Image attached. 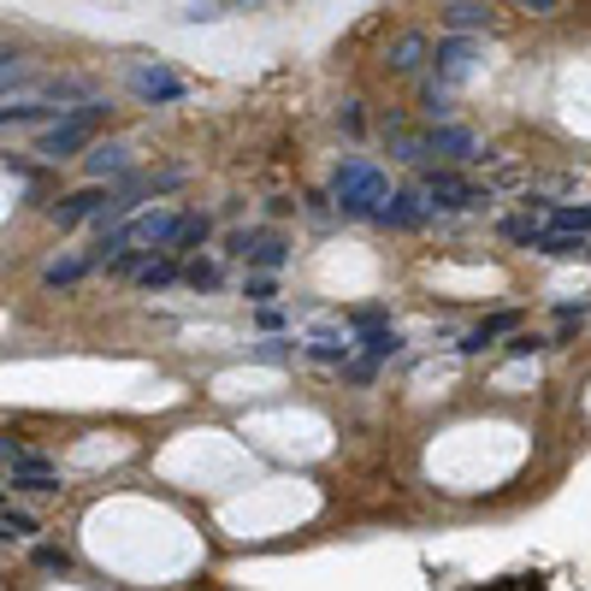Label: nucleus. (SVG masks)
<instances>
[{"instance_id": "obj_31", "label": "nucleus", "mask_w": 591, "mask_h": 591, "mask_svg": "<svg viewBox=\"0 0 591 591\" xmlns=\"http://www.w3.org/2000/svg\"><path fill=\"white\" fill-rule=\"evenodd\" d=\"M521 12H532V19H551V12H562V0H521Z\"/></svg>"}, {"instance_id": "obj_4", "label": "nucleus", "mask_w": 591, "mask_h": 591, "mask_svg": "<svg viewBox=\"0 0 591 591\" xmlns=\"http://www.w3.org/2000/svg\"><path fill=\"white\" fill-rule=\"evenodd\" d=\"M178 225H184V213H172V208H149V213H137V220H131V225H119V231H125V243H131V249L166 255V243L178 237Z\"/></svg>"}, {"instance_id": "obj_16", "label": "nucleus", "mask_w": 591, "mask_h": 591, "mask_svg": "<svg viewBox=\"0 0 591 591\" xmlns=\"http://www.w3.org/2000/svg\"><path fill=\"white\" fill-rule=\"evenodd\" d=\"M208 237H213V220H208V213H184V225H178V237L166 243V255H196Z\"/></svg>"}, {"instance_id": "obj_26", "label": "nucleus", "mask_w": 591, "mask_h": 591, "mask_svg": "<svg viewBox=\"0 0 591 591\" xmlns=\"http://www.w3.org/2000/svg\"><path fill=\"white\" fill-rule=\"evenodd\" d=\"M36 532V521L24 509H0V539H31Z\"/></svg>"}, {"instance_id": "obj_10", "label": "nucleus", "mask_w": 591, "mask_h": 591, "mask_svg": "<svg viewBox=\"0 0 591 591\" xmlns=\"http://www.w3.org/2000/svg\"><path fill=\"white\" fill-rule=\"evenodd\" d=\"M426 154H444V161H480V137L461 131V125H432Z\"/></svg>"}, {"instance_id": "obj_18", "label": "nucleus", "mask_w": 591, "mask_h": 591, "mask_svg": "<svg viewBox=\"0 0 591 591\" xmlns=\"http://www.w3.org/2000/svg\"><path fill=\"white\" fill-rule=\"evenodd\" d=\"M362 350H367V362H385V355H397V350H402L397 326H367V331H362Z\"/></svg>"}, {"instance_id": "obj_1", "label": "nucleus", "mask_w": 591, "mask_h": 591, "mask_svg": "<svg viewBox=\"0 0 591 591\" xmlns=\"http://www.w3.org/2000/svg\"><path fill=\"white\" fill-rule=\"evenodd\" d=\"M101 125H107V101H83V107L60 113V119L42 131L36 154H42V161H71V154H90V142H95Z\"/></svg>"}, {"instance_id": "obj_3", "label": "nucleus", "mask_w": 591, "mask_h": 591, "mask_svg": "<svg viewBox=\"0 0 591 591\" xmlns=\"http://www.w3.org/2000/svg\"><path fill=\"white\" fill-rule=\"evenodd\" d=\"M113 201H119V190H113V184H83V190H71L66 201H54L48 220L60 225V231H71V225H83V220H101Z\"/></svg>"}, {"instance_id": "obj_32", "label": "nucleus", "mask_w": 591, "mask_h": 591, "mask_svg": "<svg viewBox=\"0 0 591 591\" xmlns=\"http://www.w3.org/2000/svg\"><path fill=\"white\" fill-rule=\"evenodd\" d=\"M19 83H24V66H7V71H0V95H12Z\"/></svg>"}, {"instance_id": "obj_5", "label": "nucleus", "mask_w": 591, "mask_h": 591, "mask_svg": "<svg viewBox=\"0 0 591 591\" xmlns=\"http://www.w3.org/2000/svg\"><path fill=\"white\" fill-rule=\"evenodd\" d=\"M421 196H426V208H450V213H461V208H473V201H485V190H473V184L461 178V172H450V166L426 172Z\"/></svg>"}, {"instance_id": "obj_19", "label": "nucleus", "mask_w": 591, "mask_h": 591, "mask_svg": "<svg viewBox=\"0 0 591 591\" xmlns=\"http://www.w3.org/2000/svg\"><path fill=\"white\" fill-rule=\"evenodd\" d=\"M12 492H36V497H60V473H12Z\"/></svg>"}, {"instance_id": "obj_27", "label": "nucleus", "mask_w": 591, "mask_h": 591, "mask_svg": "<svg viewBox=\"0 0 591 591\" xmlns=\"http://www.w3.org/2000/svg\"><path fill=\"white\" fill-rule=\"evenodd\" d=\"M184 284H196V291H213V284H220V267H213V261H190V267H184Z\"/></svg>"}, {"instance_id": "obj_29", "label": "nucleus", "mask_w": 591, "mask_h": 591, "mask_svg": "<svg viewBox=\"0 0 591 591\" xmlns=\"http://www.w3.org/2000/svg\"><path fill=\"white\" fill-rule=\"evenodd\" d=\"M544 350V338H532V331H515V338H509V355H515V362H527V355H539Z\"/></svg>"}, {"instance_id": "obj_14", "label": "nucleus", "mask_w": 591, "mask_h": 591, "mask_svg": "<svg viewBox=\"0 0 591 591\" xmlns=\"http://www.w3.org/2000/svg\"><path fill=\"white\" fill-rule=\"evenodd\" d=\"M291 261V243L279 237V231H255V249H249V267L255 272H279Z\"/></svg>"}, {"instance_id": "obj_6", "label": "nucleus", "mask_w": 591, "mask_h": 591, "mask_svg": "<svg viewBox=\"0 0 591 591\" xmlns=\"http://www.w3.org/2000/svg\"><path fill=\"white\" fill-rule=\"evenodd\" d=\"M131 95H137V101H149V107H172V101L190 95V83L172 78L166 66H137V71H131Z\"/></svg>"}, {"instance_id": "obj_25", "label": "nucleus", "mask_w": 591, "mask_h": 591, "mask_svg": "<svg viewBox=\"0 0 591 591\" xmlns=\"http://www.w3.org/2000/svg\"><path fill=\"white\" fill-rule=\"evenodd\" d=\"M503 237H509V243H532V249H539V243H544V225H539V220H503Z\"/></svg>"}, {"instance_id": "obj_30", "label": "nucleus", "mask_w": 591, "mask_h": 591, "mask_svg": "<svg viewBox=\"0 0 591 591\" xmlns=\"http://www.w3.org/2000/svg\"><path fill=\"white\" fill-rule=\"evenodd\" d=\"M12 473H54V461L42 456V450H24L19 461H12Z\"/></svg>"}, {"instance_id": "obj_24", "label": "nucleus", "mask_w": 591, "mask_h": 591, "mask_svg": "<svg viewBox=\"0 0 591 591\" xmlns=\"http://www.w3.org/2000/svg\"><path fill=\"white\" fill-rule=\"evenodd\" d=\"M36 568L42 574H71V551H60V544H36Z\"/></svg>"}, {"instance_id": "obj_13", "label": "nucleus", "mask_w": 591, "mask_h": 591, "mask_svg": "<svg viewBox=\"0 0 591 591\" xmlns=\"http://www.w3.org/2000/svg\"><path fill=\"white\" fill-rule=\"evenodd\" d=\"M95 272L90 255H66V261H48L42 267V291H71V284H83Z\"/></svg>"}, {"instance_id": "obj_28", "label": "nucleus", "mask_w": 591, "mask_h": 591, "mask_svg": "<svg viewBox=\"0 0 591 591\" xmlns=\"http://www.w3.org/2000/svg\"><path fill=\"white\" fill-rule=\"evenodd\" d=\"M397 161L402 166H421L426 161V137H397Z\"/></svg>"}, {"instance_id": "obj_2", "label": "nucleus", "mask_w": 591, "mask_h": 591, "mask_svg": "<svg viewBox=\"0 0 591 591\" xmlns=\"http://www.w3.org/2000/svg\"><path fill=\"white\" fill-rule=\"evenodd\" d=\"M331 201H338L350 220L379 213V201H391V178H385L379 166H367V161H343L338 178H331Z\"/></svg>"}, {"instance_id": "obj_9", "label": "nucleus", "mask_w": 591, "mask_h": 591, "mask_svg": "<svg viewBox=\"0 0 591 591\" xmlns=\"http://www.w3.org/2000/svg\"><path fill=\"white\" fill-rule=\"evenodd\" d=\"M83 166H90V178L95 184H119V178H131V149H125V142H90V154H83Z\"/></svg>"}, {"instance_id": "obj_33", "label": "nucleus", "mask_w": 591, "mask_h": 591, "mask_svg": "<svg viewBox=\"0 0 591 591\" xmlns=\"http://www.w3.org/2000/svg\"><path fill=\"white\" fill-rule=\"evenodd\" d=\"M24 456V444L19 438H0V461H19Z\"/></svg>"}, {"instance_id": "obj_21", "label": "nucleus", "mask_w": 591, "mask_h": 591, "mask_svg": "<svg viewBox=\"0 0 591 591\" xmlns=\"http://www.w3.org/2000/svg\"><path fill=\"white\" fill-rule=\"evenodd\" d=\"M48 113H60V107H42V101H12V107H0V125H36V119H48Z\"/></svg>"}, {"instance_id": "obj_15", "label": "nucleus", "mask_w": 591, "mask_h": 591, "mask_svg": "<svg viewBox=\"0 0 591 591\" xmlns=\"http://www.w3.org/2000/svg\"><path fill=\"white\" fill-rule=\"evenodd\" d=\"M515 326H521V314H492V320H480L468 338H461V355H480L485 343H497L503 331H515Z\"/></svg>"}, {"instance_id": "obj_34", "label": "nucleus", "mask_w": 591, "mask_h": 591, "mask_svg": "<svg viewBox=\"0 0 591 591\" xmlns=\"http://www.w3.org/2000/svg\"><path fill=\"white\" fill-rule=\"evenodd\" d=\"M7 66H24V60H19V48H12V42H0V71H7Z\"/></svg>"}, {"instance_id": "obj_17", "label": "nucleus", "mask_w": 591, "mask_h": 591, "mask_svg": "<svg viewBox=\"0 0 591 591\" xmlns=\"http://www.w3.org/2000/svg\"><path fill=\"white\" fill-rule=\"evenodd\" d=\"M137 279H142V291H166V284H178V279H184V272H178V255H161V261L149 255Z\"/></svg>"}, {"instance_id": "obj_22", "label": "nucleus", "mask_w": 591, "mask_h": 591, "mask_svg": "<svg viewBox=\"0 0 591 591\" xmlns=\"http://www.w3.org/2000/svg\"><path fill=\"white\" fill-rule=\"evenodd\" d=\"M243 296H249L255 308H272V296H279V279H272V272H249V279H243Z\"/></svg>"}, {"instance_id": "obj_8", "label": "nucleus", "mask_w": 591, "mask_h": 591, "mask_svg": "<svg viewBox=\"0 0 591 591\" xmlns=\"http://www.w3.org/2000/svg\"><path fill=\"white\" fill-rule=\"evenodd\" d=\"M426 60H432V42L421 31H402L391 48H385V71H391V78H414Z\"/></svg>"}, {"instance_id": "obj_11", "label": "nucleus", "mask_w": 591, "mask_h": 591, "mask_svg": "<svg viewBox=\"0 0 591 591\" xmlns=\"http://www.w3.org/2000/svg\"><path fill=\"white\" fill-rule=\"evenodd\" d=\"M379 225H397V231H414L426 225V196L421 190H391V201H379V213H373Z\"/></svg>"}, {"instance_id": "obj_20", "label": "nucleus", "mask_w": 591, "mask_h": 591, "mask_svg": "<svg viewBox=\"0 0 591 591\" xmlns=\"http://www.w3.org/2000/svg\"><path fill=\"white\" fill-rule=\"evenodd\" d=\"M551 231H568V237H591V208H556Z\"/></svg>"}, {"instance_id": "obj_7", "label": "nucleus", "mask_w": 591, "mask_h": 591, "mask_svg": "<svg viewBox=\"0 0 591 591\" xmlns=\"http://www.w3.org/2000/svg\"><path fill=\"white\" fill-rule=\"evenodd\" d=\"M438 83L444 90H456L461 78H473V60H480V48H473V36H450V42H438Z\"/></svg>"}, {"instance_id": "obj_23", "label": "nucleus", "mask_w": 591, "mask_h": 591, "mask_svg": "<svg viewBox=\"0 0 591 591\" xmlns=\"http://www.w3.org/2000/svg\"><path fill=\"white\" fill-rule=\"evenodd\" d=\"M421 107H426V113H432V119H438V125H444V119H450V90H444V83H438V78H426V90H421Z\"/></svg>"}, {"instance_id": "obj_12", "label": "nucleus", "mask_w": 591, "mask_h": 591, "mask_svg": "<svg viewBox=\"0 0 591 591\" xmlns=\"http://www.w3.org/2000/svg\"><path fill=\"white\" fill-rule=\"evenodd\" d=\"M492 24V0H450L444 7V31L450 36H473V31H485Z\"/></svg>"}]
</instances>
